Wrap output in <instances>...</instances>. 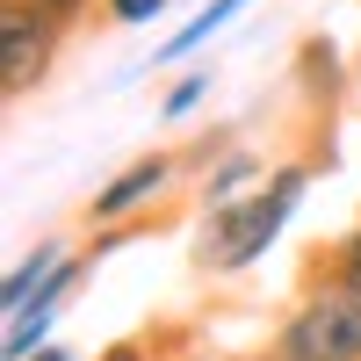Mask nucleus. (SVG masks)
Returning a JSON list of instances; mask_svg holds the SVG:
<instances>
[{"label": "nucleus", "mask_w": 361, "mask_h": 361, "mask_svg": "<svg viewBox=\"0 0 361 361\" xmlns=\"http://www.w3.org/2000/svg\"><path fill=\"white\" fill-rule=\"evenodd\" d=\"M304 188H311V166H282L260 195L209 202L202 267H217V275H238V267H253V260L282 238V224H289V209H296V195H304Z\"/></svg>", "instance_id": "nucleus-1"}, {"label": "nucleus", "mask_w": 361, "mask_h": 361, "mask_svg": "<svg viewBox=\"0 0 361 361\" xmlns=\"http://www.w3.org/2000/svg\"><path fill=\"white\" fill-rule=\"evenodd\" d=\"M333 275H340V282H354V289H361V224H354V231H347V238H340V253H333Z\"/></svg>", "instance_id": "nucleus-11"}, {"label": "nucleus", "mask_w": 361, "mask_h": 361, "mask_svg": "<svg viewBox=\"0 0 361 361\" xmlns=\"http://www.w3.org/2000/svg\"><path fill=\"white\" fill-rule=\"evenodd\" d=\"M58 260H66V253H58V246H37V253H22V260L8 267V282H0V304H8V318H15L22 304H29V296H37V282L51 275Z\"/></svg>", "instance_id": "nucleus-7"}, {"label": "nucleus", "mask_w": 361, "mask_h": 361, "mask_svg": "<svg viewBox=\"0 0 361 361\" xmlns=\"http://www.w3.org/2000/svg\"><path fill=\"white\" fill-rule=\"evenodd\" d=\"M253 173H260V159H253V152H231V159H224L217 173H209V188H202V202H231V195L246 188Z\"/></svg>", "instance_id": "nucleus-8"}, {"label": "nucleus", "mask_w": 361, "mask_h": 361, "mask_svg": "<svg viewBox=\"0 0 361 361\" xmlns=\"http://www.w3.org/2000/svg\"><path fill=\"white\" fill-rule=\"evenodd\" d=\"M51 51H58V15L8 0V8H0V94H29V87H44Z\"/></svg>", "instance_id": "nucleus-3"}, {"label": "nucleus", "mask_w": 361, "mask_h": 361, "mask_svg": "<svg viewBox=\"0 0 361 361\" xmlns=\"http://www.w3.org/2000/svg\"><path fill=\"white\" fill-rule=\"evenodd\" d=\"M22 8H44V15L66 22V15H80V8H87V0H22Z\"/></svg>", "instance_id": "nucleus-12"}, {"label": "nucleus", "mask_w": 361, "mask_h": 361, "mask_svg": "<svg viewBox=\"0 0 361 361\" xmlns=\"http://www.w3.org/2000/svg\"><path fill=\"white\" fill-rule=\"evenodd\" d=\"M202 94H209V73H180V80L166 87V102H159V109H166V116H188Z\"/></svg>", "instance_id": "nucleus-9"}, {"label": "nucleus", "mask_w": 361, "mask_h": 361, "mask_svg": "<svg viewBox=\"0 0 361 361\" xmlns=\"http://www.w3.org/2000/svg\"><path fill=\"white\" fill-rule=\"evenodd\" d=\"M80 275H87V260H58L51 275L37 282V296H29V304H22V311L8 318V340H0V347H8V361H29V354L44 347L51 318H58V304L73 296V282H80Z\"/></svg>", "instance_id": "nucleus-4"}, {"label": "nucleus", "mask_w": 361, "mask_h": 361, "mask_svg": "<svg viewBox=\"0 0 361 361\" xmlns=\"http://www.w3.org/2000/svg\"><path fill=\"white\" fill-rule=\"evenodd\" d=\"M166 173H173L166 159H137V166H123V173H116L109 188L94 195V217H109V224H116V217H130V209H145V202L166 188Z\"/></svg>", "instance_id": "nucleus-5"}, {"label": "nucleus", "mask_w": 361, "mask_h": 361, "mask_svg": "<svg viewBox=\"0 0 361 361\" xmlns=\"http://www.w3.org/2000/svg\"><path fill=\"white\" fill-rule=\"evenodd\" d=\"M282 354H296V361H361V289L333 275V289L304 296L289 333H282Z\"/></svg>", "instance_id": "nucleus-2"}, {"label": "nucleus", "mask_w": 361, "mask_h": 361, "mask_svg": "<svg viewBox=\"0 0 361 361\" xmlns=\"http://www.w3.org/2000/svg\"><path fill=\"white\" fill-rule=\"evenodd\" d=\"M29 361H73V354H58V347H37V354H29Z\"/></svg>", "instance_id": "nucleus-13"}, {"label": "nucleus", "mask_w": 361, "mask_h": 361, "mask_svg": "<svg viewBox=\"0 0 361 361\" xmlns=\"http://www.w3.org/2000/svg\"><path fill=\"white\" fill-rule=\"evenodd\" d=\"M102 8L123 22V29H137V22H159V15H166V0H102Z\"/></svg>", "instance_id": "nucleus-10"}, {"label": "nucleus", "mask_w": 361, "mask_h": 361, "mask_svg": "<svg viewBox=\"0 0 361 361\" xmlns=\"http://www.w3.org/2000/svg\"><path fill=\"white\" fill-rule=\"evenodd\" d=\"M260 361H296V354H260Z\"/></svg>", "instance_id": "nucleus-14"}, {"label": "nucleus", "mask_w": 361, "mask_h": 361, "mask_svg": "<svg viewBox=\"0 0 361 361\" xmlns=\"http://www.w3.org/2000/svg\"><path fill=\"white\" fill-rule=\"evenodd\" d=\"M238 8H253V0H209V8H202V15L188 22V29H173V37L159 44V66H173V58H188L195 44H209V37H217V29H224V22H231Z\"/></svg>", "instance_id": "nucleus-6"}]
</instances>
